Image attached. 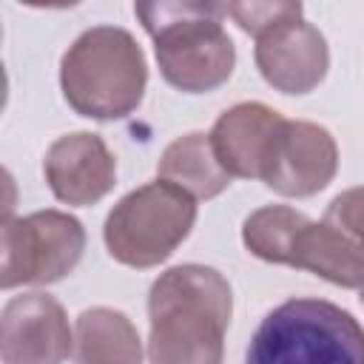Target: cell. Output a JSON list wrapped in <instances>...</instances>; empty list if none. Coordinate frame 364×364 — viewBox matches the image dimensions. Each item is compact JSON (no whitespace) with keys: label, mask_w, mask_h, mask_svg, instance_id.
I'll return each mask as SVG.
<instances>
[{"label":"cell","mask_w":364,"mask_h":364,"mask_svg":"<svg viewBox=\"0 0 364 364\" xmlns=\"http://www.w3.org/2000/svg\"><path fill=\"white\" fill-rule=\"evenodd\" d=\"M233 293L208 264H176L148 293L151 364H222Z\"/></svg>","instance_id":"cell-1"},{"label":"cell","mask_w":364,"mask_h":364,"mask_svg":"<svg viewBox=\"0 0 364 364\" xmlns=\"http://www.w3.org/2000/svg\"><path fill=\"white\" fill-rule=\"evenodd\" d=\"M154 40L159 74L185 94H208L230 80L236 48L222 26L225 3H136Z\"/></svg>","instance_id":"cell-2"},{"label":"cell","mask_w":364,"mask_h":364,"mask_svg":"<svg viewBox=\"0 0 364 364\" xmlns=\"http://www.w3.org/2000/svg\"><path fill=\"white\" fill-rule=\"evenodd\" d=\"M148 65L136 37L119 26L85 28L60 60L65 102L88 119H122L145 97Z\"/></svg>","instance_id":"cell-3"},{"label":"cell","mask_w":364,"mask_h":364,"mask_svg":"<svg viewBox=\"0 0 364 364\" xmlns=\"http://www.w3.org/2000/svg\"><path fill=\"white\" fill-rule=\"evenodd\" d=\"M245 364H364V327L324 299H287L250 336Z\"/></svg>","instance_id":"cell-4"},{"label":"cell","mask_w":364,"mask_h":364,"mask_svg":"<svg viewBox=\"0 0 364 364\" xmlns=\"http://www.w3.org/2000/svg\"><path fill=\"white\" fill-rule=\"evenodd\" d=\"M242 242L262 262L299 267L338 287H364V256L355 245L330 222H313L287 205L253 210L242 225Z\"/></svg>","instance_id":"cell-5"},{"label":"cell","mask_w":364,"mask_h":364,"mask_svg":"<svg viewBox=\"0 0 364 364\" xmlns=\"http://www.w3.org/2000/svg\"><path fill=\"white\" fill-rule=\"evenodd\" d=\"M196 199L182 188L156 179L125 193L108 213L102 239L119 264L154 267L165 262L191 233Z\"/></svg>","instance_id":"cell-6"},{"label":"cell","mask_w":364,"mask_h":364,"mask_svg":"<svg viewBox=\"0 0 364 364\" xmlns=\"http://www.w3.org/2000/svg\"><path fill=\"white\" fill-rule=\"evenodd\" d=\"M85 228L63 210H37L3 219L0 287L51 284L65 279L82 259Z\"/></svg>","instance_id":"cell-7"},{"label":"cell","mask_w":364,"mask_h":364,"mask_svg":"<svg viewBox=\"0 0 364 364\" xmlns=\"http://www.w3.org/2000/svg\"><path fill=\"white\" fill-rule=\"evenodd\" d=\"M338 171V148L327 128L304 119H282L267 142L259 179L279 196H313Z\"/></svg>","instance_id":"cell-8"},{"label":"cell","mask_w":364,"mask_h":364,"mask_svg":"<svg viewBox=\"0 0 364 364\" xmlns=\"http://www.w3.org/2000/svg\"><path fill=\"white\" fill-rule=\"evenodd\" d=\"M74 333L63 304L48 293L11 296L0 316L3 364H65Z\"/></svg>","instance_id":"cell-9"},{"label":"cell","mask_w":364,"mask_h":364,"mask_svg":"<svg viewBox=\"0 0 364 364\" xmlns=\"http://www.w3.org/2000/svg\"><path fill=\"white\" fill-rule=\"evenodd\" d=\"M253 57L264 82L282 94H310L330 68L324 34L301 14L262 31Z\"/></svg>","instance_id":"cell-10"},{"label":"cell","mask_w":364,"mask_h":364,"mask_svg":"<svg viewBox=\"0 0 364 364\" xmlns=\"http://www.w3.org/2000/svg\"><path fill=\"white\" fill-rule=\"evenodd\" d=\"M43 173L60 202L85 208L117 185V159L100 134L74 131L48 145Z\"/></svg>","instance_id":"cell-11"},{"label":"cell","mask_w":364,"mask_h":364,"mask_svg":"<svg viewBox=\"0 0 364 364\" xmlns=\"http://www.w3.org/2000/svg\"><path fill=\"white\" fill-rule=\"evenodd\" d=\"M284 117L262 102H239L213 122L210 148L230 176L259 179V168L276 125Z\"/></svg>","instance_id":"cell-12"},{"label":"cell","mask_w":364,"mask_h":364,"mask_svg":"<svg viewBox=\"0 0 364 364\" xmlns=\"http://www.w3.org/2000/svg\"><path fill=\"white\" fill-rule=\"evenodd\" d=\"M74 364H142V341L134 321L111 307H91L74 324Z\"/></svg>","instance_id":"cell-13"},{"label":"cell","mask_w":364,"mask_h":364,"mask_svg":"<svg viewBox=\"0 0 364 364\" xmlns=\"http://www.w3.org/2000/svg\"><path fill=\"white\" fill-rule=\"evenodd\" d=\"M159 179L182 188L193 199H213L230 185V173L219 165L210 136L202 131H191L185 136H176L156 162Z\"/></svg>","instance_id":"cell-14"},{"label":"cell","mask_w":364,"mask_h":364,"mask_svg":"<svg viewBox=\"0 0 364 364\" xmlns=\"http://www.w3.org/2000/svg\"><path fill=\"white\" fill-rule=\"evenodd\" d=\"M225 11L239 23L242 31L259 37L262 31L273 28L276 23L287 20V17H299L301 14V3H225Z\"/></svg>","instance_id":"cell-15"},{"label":"cell","mask_w":364,"mask_h":364,"mask_svg":"<svg viewBox=\"0 0 364 364\" xmlns=\"http://www.w3.org/2000/svg\"><path fill=\"white\" fill-rule=\"evenodd\" d=\"M324 222H330L336 230H341L355 250L364 256V188L341 191L324 213Z\"/></svg>","instance_id":"cell-16"},{"label":"cell","mask_w":364,"mask_h":364,"mask_svg":"<svg viewBox=\"0 0 364 364\" xmlns=\"http://www.w3.org/2000/svg\"><path fill=\"white\" fill-rule=\"evenodd\" d=\"M361 301H364V287H361Z\"/></svg>","instance_id":"cell-17"}]
</instances>
